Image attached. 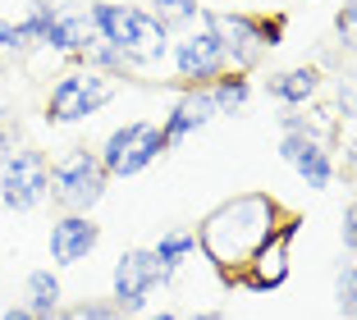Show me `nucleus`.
I'll list each match as a JSON object with an SVG mask.
<instances>
[{"label":"nucleus","mask_w":357,"mask_h":320,"mask_svg":"<svg viewBox=\"0 0 357 320\" xmlns=\"http://www.w3.org/2000/svg\"><path fill=\"white\" fill-rule=\"evenodd\" d=\"M280 201L266 192H238L229 201L211 211L197 229V247L206 252V261L220 270L225 279H238L248 270V261L271 243V234L280 229Z\"/></svg>","instance_id":"f257e3e1"},{"label":"nucleus","mask_w":357,"mask_h":320,"mask_svg":"<svg viewBox=\"0 0 357 320\" xmlns=\"http://www.w3.org/2000/svg\"><path fill=\"white\" fill-rule=\"evenodd\" d=\"M87 14H92V28L101 37V46L119 51L128 69H147V64L165 60L169 32L147 10L124 5V0H96V5H87Z\"/></svg>","instance_id":"f03ea898"},{"label":"nucleus","mask_w":357,"mask_h":320,"mask_svg":"<svg viewBox=\"0 0 357 320\" xmlns=\"http://www.w3.org/2000/svg\"><path fill=\"white\" fill-rule=\"evenodd\" d=\"M202 23L211 28V37L220 42L225 51V64H234V73H248L266 51L284 42V14L275 19H252V14H215L206 10Z\"/></svg>","instance_id":"7ed1b4c3"},{"label":"nucleus","mask_w":357,"mask_h":320,"mask_svg":"<svg viewBox=\"0 0 357 320\" xmlns=\"http://www.w3.org/2000/svg\"><path fill=\"white\" fill-rule=\"evenodd\" d=\"M105 169L96 160V151L87 146H69L51 160V201L64 211V215H87L105 197Z\"/></svg>","instance_id":"20e7f679"},{"label":"nucleus","mask_w":357,"mask_h":320,"mask_svg":"<svg viewBox=\"0 0 357 320\" xmlns=\"http://www.w3.org/2000/svg\"><path fill=\"white\" fill-rule=\"evenodd\" d=\"M115 78H105L96 69H74V73H60V83L51 87L46 96V124H83L92 119L96 110L115 101Z\"/></svg>","instance_id":"39448f33"},{"label":"nucleus","mask_w":357,"mask_h":320,"mask_svg":"<svg viewBox=\"0 0 357 320\" xmlns=\"http://www.w3.org/2000/svg\"><path fill=\"white\" fill-rule=\"evenodd\" d=\"M160 151H165L160 124L137 119V124H124V128H115V133L105 137V146L96 151V160H101L105 178H133V174H142Z\"/></svg>","instance_id":"423d86ee"},{"label":"nucleus","mask_w":357,"mask_h":320,"mask_svg":"<svg viewBox=\"0 0 357 320\" xmlns=\"http://www.w3.org/2000/svg\"><path fill=\"white\" fill-rule=\"evenodd\" d=\"M174 275L160 270V261L151 257V247H128L119 252L115 270H110V302L124 311L128 320L147 311V298L156 293V284H169Z\"/></svg>","instance_id":"0eeeda50"},{"label":"nucleus","mask_w":357,"mask_h":320,"mask_svg":"<svg viewBox=\"0 0 357 320\" xmlns=\"http://www.w3.org/2000/svg\"><path fill=\"white\" fill-rule=\"evenodd\" d=\"M51 197V160L32 146L19 151L0 165V206L5 211H37Z\"/></svg>","instance_id":"6e6552de"},{"label":"nucleus","mask_w":357,"mask_h":320,"mask_svg":"<svg viewBox=\"0 0 357 320\" xmlns=\"http://www.w3.org/2000/svg\"><path fill=\"white\" fill-rule=\"evenodd\" d=\"M225 69H229V64H225V51H220V42L211 37L206 23L174 42V73L188 87H211Z\"/></svg>","instance_id":"1a4fd4ad"},{"label":"nucleus","mask_w":357,"mask_h":320,"mask_svg":"<svg viewBox=\"0 0 357 320\" xmlns=\"http://www.w3.org/2000/svg\"><path fill=\"white\" fill-rule=\"evenodd\" d=\"M294 234H298V220H284V224L271 234V243L248 261V270H243L238 279L252 293H271V289H280L284 279H289V270H294Z\"/></svg>","instance_id":"9d476101"},{"label":"nucleus","mask_w":357,"mask_h":320,"mask_svg":"<svg viewBox=\"0 0 357 320\" xmlns=\"http://www.w3.org/2000/svg\"><path fill=\"white\" fill-rule=\"evenodd\" d=\"M280 155H284V165L294 169L307 188H316V192L335 183V151H330V142H321V137H312V133H284Z\"/></svg>","instance_id":"9b49d317"},{"label":"nucleus","mask_w":357,"mask_h":320,"mask_svg":"<svg viewBox=\"0 0 357 320\" xmlns=\"http://www.w3.org/2000/svg\"><path fill=\"white\" fill-rule=\"evenodd\" d=\"M92 46H101V37H96V28H92V14H87L83 5L60 0L55 23H51V32H46V51L64 55V60H83Z\"/></svg>","instance_id":"f8f14e48"},{"label":"nucleus","mask_w":357,"mask_h":320,"mask_svg":"<svg viewBox=\"0 0 357 320\" xmlns=\"http://www.w3.org/2000/svg\"><path fill=\"white\" fill-rule=\"evenodd\" d=\"M101 243V224L92 215H55L51 220V266H78Z\"/></svg>","instance_id":"ddd939ff"},{"label":"nucleus","mask_w":357,"mask_h":320,"mask_svg":"<svg viewBox=\"0 0 357 320\" xmlns=\"http://www.w3.org/2000/svg\"><path fill=\"white\" fill-rule=\"evenodd\" d=\"M211 119H220L211 87H188V92L174 101V110L165 114V124H160V133H165V151H169V146H178L183 137H192L197 128H206Z\"/></svg>","instance_id":"4468645a"},{"label":"nucleus","mask_w":357,"mask_h":320,"mask_svg":"<svg viewBox=\"0 0 357 320\" xmlns=\"http://www.w3.org/2000/svg\"><path fill=\"white\" fill-rule=\"evenodd\" d=\"M266 92H271L275 101H284V105H312L316 96H321V69L294 64V69L275 73L271 83H266Z\"/></svg>","instance_id":"2eb2a0df"},{"label":"nucleus","mask_w":357,"mask_h":320,"mask_svg":"<svg viewBox=\"0 0 357 320\" xmlns=\"http://www.w3.org/2000/svg\"><path fill=\"white\" fill-rule=\"evenodd\" d=\"M23 307H28L37 320L55 316V311L64 307V284L51 275V270H32L28 275V302H23Z\"/></svg>","instance_id":"dca6fc26"},{"label":"nucleus","mask_w":357,"mask_h":320,"mask_svg":"<svg viewBox=\"0 0 357 320\" xmlns=\"http://www.w3.org/2000/svg\"><path fill=\"white\" fill-rule=\"evenodd\" d=\"M55 10H60V0H32V5H28V14L19 19V42H23V51L46 46V32H51V23H55Z\"/></svg>","instance_id":"f3484780"},{"label":"nucleus","mask_w":357,"mask_h":320,"mask_svg":"<svg viewBox=\"0 0 357 320\" xmlns=\"http://www.w3.org/2000/svg\"><path fill=\"white\" fill-rule=\"evenodd\" d=\"M197 252V234H183V229H169V234H160V243L151 247V257L160 261V270L165 275H174L178 266H188V257Z\"/></svg>","instance_id":"a211bd4d"},{"label":"nucleus","mask_w":357,"mask_h":320,"mask_svg":"<svg viewBox=\"0 0 357 320\" xmlns=\"http://www.w3.org/2000/svg\"><path fill=\"white\" fill-rule=\"evenodd\" d=\"M211 96H215V110L220 114H234V110H243L248 105V96H252V83L243 78V73H220L215 83H211Z\"/></svg>","instance_id":"6ab92c4d"},{"label":"nucleus","mask_w":357,"mask_h":320,"mask_svg":"<svg viewBox=\"0 0 357 320\" xmlns=\"http://www.w3.org/2000/svg\"><path fill=\"white\" fill-rule=\"evenodd\" d=\"M151 19L160 23V28H188V23L202 19V0H151Z\"/></svg>","instance_id":"aec40b11"},{"label":"nucleus","mask_w":357,"mask_h":320,"mask_svg":"<svg viewBox=\"0 0 357 320\" xmlns=\"http://www.w3.org/2000/svg\"><path fill=\"white\" fill-rule=\"evenodd\" d=\"M335 302H339V320H357V266H339Z\"/></svg>","instance_id":"412c9836"},{"label":"nucleus","mask_w":357,"mask_h":320,"mask_svg":"<svg viewBox=\"0 0 357 320\" xmlns=\"http://www.w3.org/2000/svg\"><path fill=\"white\" fill-rule=\"evenodd\" d=\"M64 320H128L115 302H78V307H64Z\"/></svg>","instance_id":"4be33fe9"},{"label":"nucleus","mask_w":357,"mask_h":320,"mask_svg":"<svg viewBox=\"0 0 357 320\" xmlns=\"http://www.w3.org/2000/svg\"><path fill=\"white\" fill-rule=\"evenodd\" d=\"M335 32H339V46L348 55H357V0H344L335 14Z\"/></svg>","instance_id":"5701e85b"},{"label":"nucleus","mask_w":357,"mask_h":320,"mask_svg":"<svg viewBox=\"0 0 357 320\" xmlns=\"http://www.w3.org/2000/svg\"><path fill=\"white\" fill-rule=\"evenodd\" d=\"M335 119H357V69H348L339 78V105H335Z\"/></svg>","instance_id":"b1692460"},{"label":"nucleus","mask_w":357,"mask_h":320,"mask_svg":"<svg viewBox=\"0 0 357 320\" xmlns=\"http://www.w3.org/2000/svg\"><path fill=\"white\" fill-rule=\"evenodd\" d=\"M0 51H23V42H19V23L5 19V14H0Z\"/></svg>","instance_id":"393cba45"},{"label":"nucleus","mask_w":357,"mask_h":320,"mask_svg":"<svg viewBox=\"0 0 357 320\" xmlns=\"http://www.w3.org/2000/svg\"><path fill=\"white\" fill-rule=\"evenodd\" d=\"M344 247H348V252H357V201L344 211Z\"/></svg>","instance_id":"a878e982"},{"label":"nucleus","mask_w":357,"mask_h":320,"mask_svg":"<svg viewBox=\"0 0 357 320\" xmlns=\"http://www.w3.org/2000/svg\"><path fill=\"white\" fill-rule=\"evenodd\" d=\"M14 151H19V142H14V128H0V165H5Z\"/></svg>","instance_id":"bb28decb"},{"label":"nucleus","mask_w":357,"mask_h":320,"mask_svg":"<svg viewBox=\"0 0 357 320\" xmlns=\"http://www.w3.org/2000/svg\"><path fill=\"white\" fill-rule=\"evenodd\" d=\"M344 169H348V174L357 178V137H353V142H348V151H344Z\"/></svg>","instance_id":"cd10ccee"},{"label":"nucleus","mask_w":357,"mask_h":320,"mask_svg":"<svg viewBox=\"0 0 357 320\" xmlns=\"http://www.w3.org/2000/svg\"><path fill=\"white\" fill-rule=\"evenodd\" d=\"M0 320H37V316H32L28 307H10V311H5V316H0Z\"/></svg>","instance_id":"c85d7f7f"},{"label":"nucleus","mask_w":357,"mask_h":320,"mask_svg":"<svg viewBox=\"0 0 357 320\" xmlns=\"http://www.w3.org/2000/svg\"><path fill=\"white\" fill-rule=\"evenodd\" d=\"M188 320H225V311H197V316H188Z\"/></svg>","instance_id":"c756f323"},{"label":"nucleus","mask_w":357,"mask_h":320,"mask_svg":"<svg viewBox=\"0 0 357 320\" xmlns=\"http://www.w3.org/2000/svg\"><path fill=\"white\" fill-rule=\"evenodd\" d=\"M151 320H178V316H174V311H160V316H151Z\"/></svg>","instance_id":"7c9ffc66"},{"label":"nucleus","mask_w":357,"mask_h":320,"mask_svg":"<svg viewBox=\"0 0 357 320\" xmlns=\"http://www.w3.org/2000/svg\"><path fill=\"white\" fill-rule=\"evenodd\" d=\"M234 5H238V0H234Z\"/></svg>","instance_id":"2f4dec72"},{"label":"nucleus","mask_w":357,"mask_h":320,"mask_svg":"<svg viewBox=\"0 0 357 320\" xmlns=\"http://www.w3.org/2000/svg\"><path fill=\"white\" fill-rule=\"evenodd\" d=\"M307 5H312V0H307Z\"/></svg>","instance_id":"473e14b6"}]
</instances>
